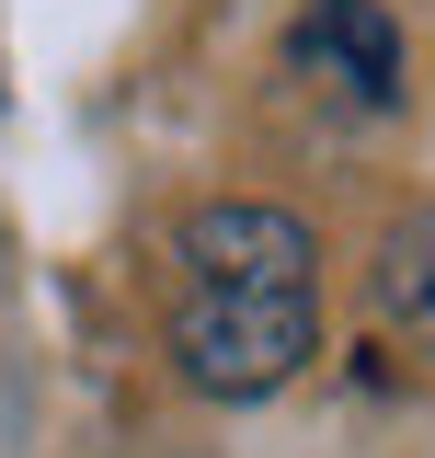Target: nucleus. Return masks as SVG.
I'll use <instances>...</instances> for the list:
<instances>
[{
    "mask_svg": "<svg viewBox=\"0 0 435 458\" xmlns=\"http://www.w3.org/2000/svg\"><path fill=\"white\" fill-rule=\"evenodd\" d=\"M286 57L321 69V81H344L355 104H389V92H401V35H389L379 0H321V12H298Z\"/></svg>",
    "mask_w": 435,
    "mask_h": 458,
    "instance_id": "nucleus-3",
    "label": "nucleus"
},
{
    "mask_svg": "<svg viewBox=\"0 0 435 458\" xmlns=\"http://www.w3.org/2000/svg\"><path fill=\"white\" fill-rule=\"evenodd\" d=\"M310 355H321L310 286H183V310H172V367L207 401H275Z\"/></svg>",
    "mask_w": 435,
    "mask_h": 458,
    "instance_id": "nucleus-1",
    "label": "nucleus"
},
{
    "mask_svg": "<svg viewBox=\"0 0 435 458\" xmlns=\"http://www.w3.org/2000/svg\"><path fill=\"white\" fill-rule=\"evenodd\" d=\"M367 286H379L389 321H413V333H435V195L413 207V218L379 241V264H367Z\"/></svg>",
    "mask_w": 435,
    "mask_h": 458,
    "instance_id": "nucleus-4",
    "label": "nucleus"
},
{
    "mask_svg": "<svg viewBox=\"0 0 435 458\" xmlns=\"http://www.w3.org/2000/svg\"><path fill=\"white\" fill-rule=\"evenodd\" d=\"M310 264H321V241L286 207L229 195V207H195L183 218V286H310Z\"/></svg>",
    "mask_w": 435,
    "mask_h": 458,
    "instance_id": "nucleus-2",
    "label": "nucleus"
}]
</instances>
